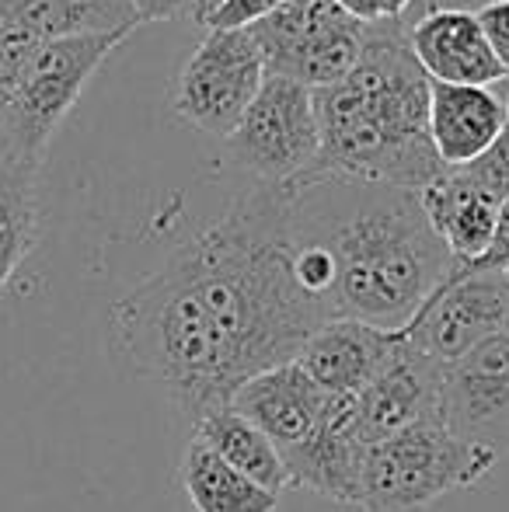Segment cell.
Here are the masks:
<instances>
[{
  "mask_svg": "<svg viewBox=\"0 0 509 512\" xmlns=\"http://www.w3.org/2000/svg\"><path fill=\"white\" fill-rule=\"evenodd\" d=\"M325 321L293 283L286 189L255 185L112 307V345L196 422Z\"/></svg>",
  "mask_w": 509,
  "mask_h": 512,
  "instance_id": "cell-1",
  "label": "cell"
},
{
  "mask_svg": "<svg viewBox=\"0 0 509 512\" xmlns=\"http://www.w3.org/2000/svg\"><path fill=\"white\" fill-rule=\"evenodd\" d=\"M286 227L332 262V321L401 331L457 265L412 189L311 178L286 189Z\"/></svg>",
  "mask_w": 509,
  "mask_h": 512,
  "instance_id": "cell-2",
  "label": "cell"
},
{
  "mask_svg": "<svg viewBox=\"0 0 509 512\" xmlns=\"http://www.w3.org/2000/svg\"><path fill=\"white\" fill-rule=\"evenodd\" d=\"M314 102L321 119V157L311 178H349L422 192L443 175L429 140V77L415 63L405 21L367 25L353 74L314 91Z\"/></svg>",
  "mask_w": 509,
  "mask_h": 512,
  "instance_id": "cell-3",
  "label": "cell"
},
{
  "mask_svg": "<svg viewBox=\"0 0 509 512\" xmlns=\"http://www.w3.org/2000/svg\"><path fill=\"white\" fill-rule=\"evenodd\" d=\"M499 457L454 439L440 422L374 443L363 460V512H426L457 488H475L496 471Z\"/></svg>",
  "mask_w": 509,
  "mask_h": 512,
  "instance_id": "cell-4",
  "label": "cell"
},
{
  "mask_svg": "<svg viewBox=\"0 0 509 512\" xmlns=\"http://www.w3.org/2000/svg\"><path fill=\"white\" fill-rule=\"evenodd\" d=\"M129 39L126 32L116 35H70L53 39L32 56V63L21 74L11 102L0 108L4 136L18 154L46 161V147L60 122L77 105L84 84L95 77V70Z\"/></svg>",
  "mask_w": 509,
  "mask_h": 512,
  "instance_id": "cell-5",
  "label": "cell"
},
{
  "mask_svg": "<svg viewBox=\"0 0 509 512\" xmlns=\"http://www.w3.org/2000/svg\"><path fill=\"white\" fill-rule=\"evenodd\" d=\"M227 140L234 161L258 185L290 189L307 182L321 157V119L314 91L290 77L265 74L255 102Z\"/></svg>",
  "mask_w": 509,
  "mask_h": 512,
  "instance_id": "cell-6",
  "label": "cell"
},
{
  "mask_svg": "<svg viewBox=\"0 0 509 512\" xmlns=\"http://www.w3.org/2000/svg\"><path fill=\"white\" fill-rule=\"evenodd\" d=\"M265 56V74L290 77L311 91L332 88L363 56L367 25L349 18L335 0H286L252 25Z\"/></svg>",
  "mask_w": 509,
  "mask_h": 512,
  "instance_id": "cell-7",
  "label": "cell"
},
{
  "mask_svg": "<svg viewBox=\"0 0 509 512\" xmlns=\"http://www.w3.org/2000/svg\"><path fill=\"white\" fill-rule=\"evenodd\" d=\"M265 81V56L252 28L206 32L178 70L171 108L182 122L210 136H231Z\"/></svg>",
  "mask_w": 509,
  "mask_h": 512,
  "instance_id": "cell-8",
  "label": "cell"
},
{
  "mask_svg": "<svg viewBox=\"0 0 509 512\" xmlns=\"http://www.w3.org/2000/svg\"><path fill=\"white\" fill-rule=\"evenodd\" d=\"M401 331L433 363H457L485 338L509 331V272H468L454 265Z\"/></svg>",
  "mask_w": 509,
  "mask_h": 512,
  "instance_id": "cell-9",
  "label": "cell"
},
{
  "mask_svg": "<svg viewBox=\"0 0 509 512\" xmlns=\"http://www.w3.org/2000/svg\"><path fill=\"white\" fill-rule=\"evenodd\" d=\"M440 425L499 460L509 453V331L485 338L443 370Z\"/></svg>",
  "mask_w": 509,
  "mask_h": 512,
  "instance_id": "cell-10",
  "label": "cell"
},
{
  "mask_svg": "<svg viewBox=\"0 0 509 512\" xmlns=\"http://www.w3.org/2000/svg\"><path fill=\"white\" fill-rule=\"evenodd\" d=\"M367 450L370 443L363 439L356 398L328 394L314 436L300 450L283 457L290 488H307L335 506L360 509V478Z\"/></svg>",
  "mask_w": 509,
  "mask_h": 512,
  "instance_id": "cell-11",
  "label": "cell"
},
{
  "mask_svg": "<svg viewBox=\"0 0 509 512\" xmlns=\"http://www.w3.org/2000/svg\"><path fill=\"white\" fill-rule=\"evenodd\" d=\"M443 370L447 366L433 363L426 352H419L401 331L398 345L377 377L370 380L367 391L356 398L360 408V429L370 446L387 436L412 429L419 422H440L443 401Z\"/></svg>",
  "mask_w": 509,
  "mask_h": 512,
  "instance_id": "cell-12",
  "label": "cell"
},
{
  "mask_svg": "<svg viewBox=\"0 0 509 512\" xmlns=\"http://www.w3.org/2000/svg\"><path fill=\"white\" fill-rule=\"evenodd\" d=\"M408 46L415 63L433 84L461 88H496L503 67L489 49L482 21L464 7H429L408 25Z\"/></svg>",
  "mask_w": 509,
  "mask_h": 512,
  "instance_id": "cell-13",
  "label": "cell"
},
{
  "mask_svg": "<svg viewBox=\"0 0 509 512\" xmlns=\"http://www.w3.org/2000/svg\"><path fill=\"white\" fill-rule=\"evenodd\" d=\"M325 401L328 394L297 363H283L241 384L231 398V408L245 415L255 429H262L279 457H286L314 436Z\"/></svg>",
  "mask_w": 509,
  "mask_h": 512,
  "instance_id": "cell-14",
  "label": "cell"
},
{
  "mask_svg": "<svg viewBox=\"0 0 509 512\" xmlns=\"http://www.w3.org/2000/svg\"><path fill=\"white\" fill-rule=\"evenodd\" d=\"M398 338L401 331H384L374 328V324L335 317L307 338L293 363L325 394L360 398L384 366V359L391 356V349L398 345Z\"/></svg>",
  "mask_w": 509,
  "mask_h": 512,
  "instance_id": "cell-15",
  "label": "cell"
},
{
  "mask_svg": "<svg viewBox=\"0 0 509 512\" xmlns=\"http://www.w3.org/2000/svg\"><path fill=\"white\" fill-rule=\"evenodd\" d=\"M506 133V95L429 81V140L443 168L478 161Z\"/></svg>",
  "mask_w": 509,
  "mask_h": 512,
  "instance_id": "cell-16",
  "label": "cell"
},
{
  "mask_svg": "<svg viewBox=\"0 0 509 512\" xmlns=\"http://www.w3.org/2000/svg\"><path fill=\"white\" fill-rule=\"evenodd\" d=\"M419 203L457 265H471L485 255L503 206L496 196L478 189L461 168H443V175L419 192Z\"/></svg>",
  "mask_w": 509,
  "mask_h": 512,
  "instance_id": "cell-17",
  "label": "cell"
},
{
  "mask_svg": "<svg viewBox=\"0 0 509 512\" xmlns=\"http://www.w3.org/2000/svg\"><path fill=\"white\" fill-rule=\"evenodd\" d=\"M42 161L0 143V297L39 237Z\"/></svg>",
  "mask_w": 509,
  "mask_h": 512,
  "instance_id": "cell-18",
  "label": "cell"
},
{
  "mask_svg": "<svg viewBox=\"0 0 509 512\" xmlns=\"http://www.w3.org/2000/svg\"><path fill=\"white\" fill-rule=\"evenodd\" d=\"M192 429H196L199 443L210 446L227 467L245 474L258 488H265L272 495L290 488V474H286V464L276 446H272V439L262 429H255L245 415H238L231 405L199 415L192 422Z\"/></svg>",
  "mask_w": 509,
  "mask_h": 512,
  "instance_id": "cell-19",
  "label": "cell"
},
{
  "mask_svg": "<svg viewBox=\"0 0 509 512\" xmlns=\"http://www.w3.org/2000/svg\"><path fill=\"white\" fill-rule=\"evenodd\" d=\"M178 481L192 512H276L279 495L258 488L245 474L227 467L210 446L189 439L178 464Z\"/></svg>",
  "mask_w": 509,
  "mask_h": 512,
  "instance_id": "cell-20",
  "label": "cell"
},
{
  "mask_svg": "<svg viewBox=\"0 0 509 512\" xmlns=\"http://www.w3.org/2000/svg\"><path fill=\"white\" fill-rule=\"evenodd\" d=\"M4 14L25 21L42 42L70 35H133L140 25L129 0H21Z\"/></svg>",
  "mask_w": 509,
  "mask_h": 512,
  "instance_id": "cell-21",
  "label": "cell"
},
{
  "mask_svg": "<svg viewBox=\"0 0 509 512\" xmlns=\"http://www.w3.org/2000/svg\"><path fill=\"white\" fill-rule=\"evenodd\" d=\"M461 171L478 185V189H485L489 196H496L499 203H506L509 199V129L492 143L489 150H485L482 157H478V161L464 164Z\"/></svg>",
  "mask_w": 509,
  "mask_h": 512,
  "instance_id": "cell-22",
  "label": "cell"
},
{
  "mask_svg": "<svg viewBox=\"0 0 509 512\" xmlns=\"http://www.w3.org/2000/svg\"><path fill=\"white\" fill-rule=\"evenodd\" d=\"M286 0H220L217 11L203 21L210 32H231V28H252L272 11H279Z\"/></svg>",
  "mask_w": 509,
  "mask_h": 512,
  "instance_id": "cell-23",
  "label": "cell"
},
{
  "mask_svg": "<svg viewBox=\"0 0 509 512\" xmlns=\"http://www.w3.org/2000/svg\"><path fill=\"white\" fill-rule=\"evenodd\" d=\"M475 14H478V21H482V32H485V39H489L492 56H496V63L509 77V0H489V4H482Z\"/></svg>",
  "mask_w": 509,
  "mask_h": 512,
  "instance_id": "cell-24",
  "label": "cell"
},
{
  "mask_svg": "<svg viewBox=\"0 0 509 512\" xmlns=\"http://www.w3.org/2000/svg\"><path fill=\"white\" fill-rule=\"evenodd\" d=\"M468 272H509V199L499 206L496 230H492V241L485 248V255L471 265H461Z\"/></svg>",
  "mask_w": 509,
  "mask_h": 512,
  "instance_id": "cell-25",
  "label": "cell"
},
{
  "mask_svg": "<svg viewBox=\"0 0 509 512\" xmlns=\"http://www.w3.org/2000/svg\"><path fill=\"white\" fill-rule=\"evenodd\" d=\"M140 21H178L196 18L199 0H129Z\"/></svg>",
  "mask_w": 509,
  "mask_h": 512,
  "instance_id": "cell-26",
  "label": "cell"
},
{
  "mask_svg": "<svg viewBox=\"0 0 509 512\" xmlns=\"http://www.w3.org/2000/svg\"><path fill=\"white\" fill-rule=\"evenodd\" d=\"M335 4H339L349 18L363 21V25H381V21H391L384 0H335Z\"/></svg>",
  "mask_w": 509,
  "mask_h": 512,
  "instance_id": "cell-27",
  "label": "cell"
},
{
  "mask_svg": "<svg viewBox=\"0 0 509 512\" xmlns=\"http://www.w3.org/2000/svg\"><path fill=\"white\" fill-rule=\"evenodd\" d=\"M384 4H387V14H391V21H401L408 11H412L415 0H384Z\"/></svg>",
  "mask_w": 509,
  "mask_h": 512,
  "instance_id": "cell-28",
  "label": "cell"
},
{
  "mask_svg": "<svg viewBox=\"0 0 509 512\" xmlns=\"http://www.w3.org/2000/svg\"><path fill=\"white\" fill-rule=\"evenodd\" d=\"M217 4H220V0H199V14H196L199 25H203V21L210 18L213 11H217Z\"/></svg>",
  "mask_w": 509,
  "mask_h": 512,
  "instance_id": "cell-29",
  "label": "cell"
},
{
  "mask_svg": "<svg viewBox=\"0 0 509 512\" xmlns=\"http://www.w3.org/2000/svg\"><path fill=\"white\" fill-rule=\"evenodd\" d=\"M18 4H21V0H0V14L11 11V7H18Z\"/></svg>",
  "mask_w": 509,
  "mask_h": 512,
  "instance_id": "cell-30",
  "label": "cell"
},
{
  "mask_svg": "<svg viewBox=\"0 0 509 512\" xmlns=\"http://www.w3.org/2000/svg\"><path fill=\"white\" fill-rule=\"evenodd\" d=\"M506 129H509V91H506Z\"/></svg>",
  "mask_w": 509,
  "mask_h": 512,
  "instance_id": "cell-31",
  "label": "cell"
}]
</instances>
